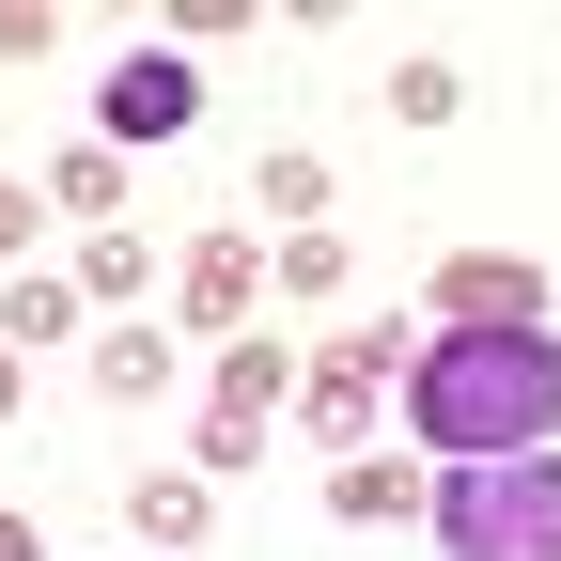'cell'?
<instances>
[{"label":"cell","instance_id":"cell-1","mask_svg":"<svg viewBox=\"0 0 561 561\" xmlns=\"http://www.w3.org/2000/svg\"><path fill=\"white\" fill-rule=\"evenodd\" d=\"M390 405H405V437L437 453V468L561 453V328H437Z\"/></svg>","mask_w":561,"mask_h":561},{"label":"cell","instance_id":"cell-2","mask_svg":"<svg viewBox=\"0 0 561 561\" xmlns=\"http://www.w3.org/2000/svg\"><path fill=\"white\" fill-rule=\"evenodd\" d=\"M437 561H561V453L437 468Z\"/></svg>","mask_w":561,"mask_h":561},{"label":"cell","instance_id":"cell-3","mask_svg":"<svg viewBox=\"0 0 561 561\" xmlns=\"http://www.w3.org/2000/svg\"><path fill=\"white\" fill-rule=\"evenodd\" d=\"M405 359H421L405 328H328L312 359H297V421H312V453H359V421L405 390Z\"/></svg>","mask_w":561,"mask_h":561},{"label":"cell","instance_id":"cell-4","mask_svg":"<svg viewBox=\"0 0 561 561\" xmlns=\"http://www.w3.org/2000/svg\"><path fill=\"white\" fill-rule=\"evenodd\" d=\"M94 125H110V157H157V140H187V125H203V62H187V47H125V62H110V94H94Z\"/></svg>","mask_w":561,"mask_h":561},{"label":"cell","instance_id":"cell-5","mask_svg":"<svg viewBox=\"0 0 561 561\" xmlns=\"http://www.w3.org/2000/svg\"><path fill=\"white\" fill-rule=\"evenodd\" d=\"M250 280H265V250H250V234H187V280H172V343H234V328H250Z\"/></svg>","mask_w":561,"mask_h":561},{"label":"cell","instance_id":"cell-6","mask_svg":"<svg viewBox=\"0 0 561 561\" xmlns=\"http://www.w3.org/2000/svg\"><path fill=\"white\" fill-rule=\"evenodd\" d=\"M437 328H561V312H546V265L453 250V265H437Z\"/></svg>","mask_w":561,"mask_h":561},{"label":"cell","instance_id":"cell-7","mask_svg":"<svg viewBox=\"0 0 561 561\" xmlns=\"http://www.w3.org/2000/svg\"><path fill=\"white\" fill-rule=\"evenodd\" d=\"M0 343H16V359H32V343H94V297L62 265H16V280H0Z\"/></svg>","mask_w":561,"mask_h":561},{"label":"cell","instance_id":"cell-8","mask_svg":"<svg viewBox=\"0 0 561 561\" xmlns=\"http://www.w3.org/2000/svg\"><path fill=\"white\" fill-rule=\"evenodd\" d=\"M328 515L405 530V515H437V483H421V468H390V453H343V468H328Z\"/></svg>","mask_w":561,"mask_h":561},{"label":"cell","instance_id":"cell-9","mask_svg":"<svg viewBox=\"0 0 561 561\" xmlns=\"http://www.w3.org/2000/svg\"><path fill=\"white\" fill-rule=\"evenodd\" d=\"M140 561H203V530H219V483H140Z\"/></svg>","mask_w":561,"mask_h":561},{"label":"cell","instance_id":"cell-10","mask_svg":"<svg viewBox=\"0 0 561 561\" xmlns=\"http://www.w3.org/2000/svg\"><path fill=\"white\" fill-rule=\"evenodd\" d=\"M219 405H234V421H280V405H297V343H250V328H234V343H219Z\"/></svg>","mask_w":561,"mask_h":561},{"label":"cell","instance_id":"cell-11","mask_svg":"<svg viewBox=\"0 0 561 561\" xmlns=\"http://www.w3.org/2000/svg\"><path fill=\"white\" fill-rule=\"evenodd\" d=\"M265 280H280L297 312H343V280H359V250H343V234H280V250H265Z\"/></svg>","mask_w":561,"mask_h":561},{"label":"cell","instance_id":"cell-12","mask_svg":"<svg viewBox=\"0 0 561 561\" xmlns=\"http://www.w3.org/2000/svg\"><path fill=\"white\" fill-rule=\"evenodd\" d=\"M94 390L110 405H157L172 390V328H94Z\"/></svg>","mask_w":561,"mask_h":561},{"label":"cell","instance_id":"cell-13","mask_svg":"<svg viewBox=\"0 0 561 561\" xmlns=\"http://www.w3.org/2000/svg\"><path fill=\"white\" fill-rule=\"evenodd\" d=\"M250 187H265V219H297V234H328V203H343V187H328V157H312V140H280V157H265Z\"/></svg>","mask_w":561,"mask_h":561},{"label":"cell","instance_id":"cell-14","mask_svg":"<svg viewBox=\"0 0 561 561\" xmlns=\"http://www.w3.org/2000/svg\"><path fill=\"white\" fill-rule=\"evenodd\" d=\"M375 110H390V125H421V140H437V125L468 110V79H453V62H437V47H421V62H390V94H375Z\"/></svg>","mask_w":561,"mask_h":561},{"label":"cell","instance_id":"cell-15","mask_svg":"<svg viewBox=\"0 0 561 561\" xmlns=\"http://www.w3.org/2000/svg\"><path fill=\"white\" fill-rule=\"evenodd\" d=\"M47 203H62V219H94V234H110V219H125V157H110V140H79V157L47 172Z\"/></svg>","mask_w":561,"mask_h":561},{"label":"cell","instance_id":"cell-16","mask_svg":"<svg viewBox=\"0 0 561 561\" xmlns=\"http://www.w3.org/2000/svg\"><path fill=\"white\" fill-rule=\"evenodd\" d=\"M140 280H157V234H79V297H140Z\"/></svg>","mask_w":561,"mask_h":561},{"label":"cell","instance_id":"cell-17","mask_svg":"<svg viewBox=\"0 0 561 561\" xmlns=\"http://www.w3.org/2000/svg\"><path fill=\"white\" fill-rule=\"evenodd\" d=\"M265 453V421H234V405H203V437H187V468H250Z\"/></svg>","mask_w":561,"mask_h":561},{"label":"cell","instance_id":"cell-18","mask_svg":"<svg viewBox=\"0 0 561 561\" xmlns=\"http://www.w3.org/2000/svg\"><path fill=\"white\" fill-rule=\"evenodd\" d=\"M32 234H47V187H16V172H0V265H16Z\"/></svg>","mask_w":561,"mask_h":561},{"label":"cell","instance_id":"cell-19","mask_svg":"<svg viewBox=\"0 0 561 561\" xmlns=\"http://www.w3.org/2000/svg\"><path fill=\"white\" fill-rule=\"evenodd\" d=\"M0 561H47V530H32V515H16V500H0Z\"/></svg>","mask_w":561,"mask_h":561},{"label":"cell","instance_id":"cell-20","mask_svg":"<svg viewBox=\"0 0 561 561\" xmlns=\"http://www.w3.org/2000/svg\"><path fill=\"white\" fill-rule=\"evenodd\" d=\"M16 390H32V359H16V343H0V421H16Z\"/></svg>","mask_w":561,"mask_h":561}]
</instances>
